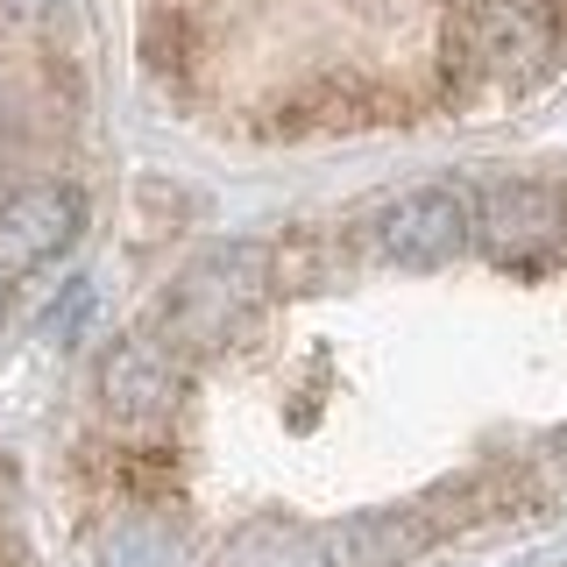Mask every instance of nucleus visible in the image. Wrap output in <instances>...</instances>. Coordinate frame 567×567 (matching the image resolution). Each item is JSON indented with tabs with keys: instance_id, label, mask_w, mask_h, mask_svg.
<instances>
[{
	"instance_id": "f03ea898",
	"label": "nucleus",
	"mask_w": 567,
	"mask_h": 567,
	"mask_svg": "<svg viewBox=\"0 0 567 567\" xmlns=\"http://www.w3.org/2000/svg\"><path fill=\"white\" fill-rule=\"evenodd\" d=\"M270 277H277V256L262 241H227L213 256L185 262L171 277L164 306H156V333L177 348V354H213L227 348L248 319L262 312L270 298Z\"/></svg>"
},
{
	"instance_id": "9d476101",
	"label": "nucleus",
	"mask_w": 567,
	"mask_h": 567,
	"mask_svg": "<svg viewBox=\"0 0 567 567\" xmlns=\"http://www.w3.org/2000/svg\"><path fill=\"white\" fill-rule=\"evenodd\" d=\"M525 489H532V496H567V425H560V433H546L539 447H532Z\"/></svg>"
},
{
	"instance_id": "f8f14e48",
	"label": "nucleus",
	"mask_w": 567,
	"mask_h": 567,
	"mask_svg": "<svg viewBox=\"0 0 567 567\" xmlns=\"http://www.w3.org/2000/svg\"><path fill=\"white\" fill-rule=\"evenodd\" d=\"M0 319H8V277H0Z\"/></svg>"
},
{
	"instance_id": "0eeeda50",
	"label": "nucleus",
	"mask_w": 567,
	"mask_h": 567,
	"mask_svg": "<svg viewBox=\"0 0 567 567\" xmlns=\"http://www.w3.org/2000/svg\"><path fill=\"white\" fill-rule=\"evenodd\" d=\"M327 567H412L433 539H447L433 496L425 504H383V511H354V518L327 525Z\"/></svg>"
},
{
	"instance_id": "f257e3e1",
	"label": "nucleus",
	"mask_w": 567,
	"mask_h": 567,
	"mask_svg": "<svg viewBox=\"0 0 567 567\" xmlns=\"http://www.w3.org/2000/svg\"><path fill=\"white\" fill-rule=\"evenodd\" d=\"M560 0H454L440 29V71L454 93H518L554 64Z\"/></svg>"
},
{
	"instance_id": "6e6552de",
	"label": "nucleus",
	"mask_w": 567,
	"mask_h": 567,
	"mask_svg": "<svg viewBox=\"0 0 567 567\" xmlns=\"http://www.w3.org/2000/svg\"><path fill=\"white\" fill-rule=\"evenodd\" d=\"M93 560L100 567H192V546H185V532H177L164 511L135 504V511H121V518L100 525Z\"/></svg>"
},
{
	"instance_id": "20e7f679",
	"label": "nucleus",
	"mask_w": 567,
	"mask_h": 567,
	"mask_svg": "<svg viewBox=\"0 0 567 567\" xmlns=\"http://www.w3.org/2000/svg\"><path fill=\"white\" fill-rule=\"evenodd\" d=\"M85 227V199L79 185L64 177H35V185H14L0 199V277H22V270H43L58 262Z\"/></svg>"
},
{
	"instance_id": "1a4fd4ad",
	"label": "nucleus",
	"mask_w": 567,
	"mask_h": 567,
	"mask_svg": "<svg viewBox=\"0 0 567 567\" xmlns=\"http://www.w3.org/2000/svg\"><path fill=\"white\" fill-rule=\"evenodd\" d=\"M220 567H327V539L306 525H284V518H262V525H241L227 539Z\"/></svg>"
},
{
	"instance_id": "423d86ee",
	"label": "nucleus",
	"mask_w": 567,
	"mask_h": 567,
	"mask_svg": "<svg viewBox=\"0 0 567 567\" xmlns=\"http://www.w3.org/2000/svg\"><path fill=\"white\" fill-rule=\"evenodd\" d=\"M468 241H475L468 199L447 192V185L404 192V199H390L383 220H377V248H383V262H398V270H440V262H454Z\"/></svg>"
},
{
	"instance_id": "7ed1b4c3",
	"label": "nucleus",
	"mask_w": 567,
	"mask_h": 567,
	"mask_svg": "<svg viewBox=\"0 0 567 567\" xmlns=\"http://www.w3.org/2000/svg\"><path fill=\"white\" fill-rule=\"evenodd\" d=\"M93 390H100L106 419H121V425H135V433H150V425H164L177 404H185V354H177L156 327L121 333V341L100 348Z\"/></svg>"
},
{
	"instance_id": "9b49d317",
	"label": "nucleus",
	"mask_w": 567,
	"mask_h": 567,
	"mask_svg": "<svg viewBox=\"0 0 567 567\" xmlns=\"http://www.w3.org/2000/svg\"><path fill=\"white\" fill-rule=\"evenodd\" d=\"M0 8H8V14H22V22H43V14H58L64 0H0Z\"/></svg>"
},
{
	"instance_id": "39448f33",
	"label": "nucleus",
	"mask_w": 567,
	"mask_h": 567,
	"mask_svg": "<svg viewBox=\"0 0 567 567\" xmlns=\"http://www.w3.org/2000/svg\"><path fill=\"white\" fill-rule=\"evenodd\" d=\"M475 248L496 262H539L567 241V199L554 185H489L468 206Z\"/></svg>"
}]
</instances>
